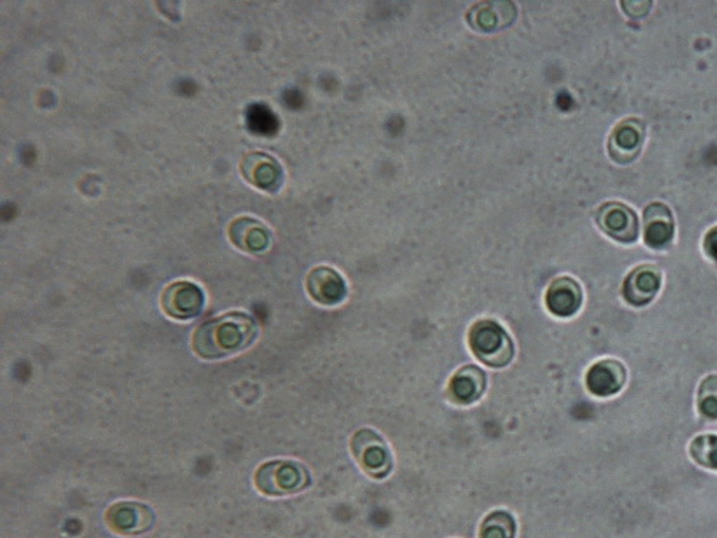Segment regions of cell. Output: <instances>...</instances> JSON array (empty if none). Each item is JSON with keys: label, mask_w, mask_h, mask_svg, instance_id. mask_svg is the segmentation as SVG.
<instances>
[{"label": "cell", "mask_w": 717, "mask_h": 538, "mask_svg": "<svg viewBox=\"0 0 717 538\" xmlns=\"http://www.w3.org/2000/svg\"><path fill=\"white\" fill-rule=\"evenodd\" d=\"M697 411L709 421H717V375H707L697 389Z\"/></svg>", "instance_id": "cell-20"}, {"label": "cell", "mask_w": 717, "mask_h": 538, "mask_svg": "<svg viewBox=\"0 0 717 538\" xmlns=\"http://www.w3.org/2000/svg\"><path fill=\"white\" fill-rule=\"evenodd\" d=\"M514 5L510 2H481L468 13V22L475 31L492 32L511 25Z\"/></svg>", "instance_id": "cell-17"}, {"label": "cell", "mask_w": 717, "mask_h": 538, "mask_svg": "<svg viewBox=\"0 0 717 538\" xmlns=\"http://www.w3.org/2000/svg\"><path fill=\"white\" fill-rule=\"evenodd\" d=\"M487 389V375L478 366L467 365L458 369L449 382L448 392L452 401L459 405L477 402Z\"/></svg>", "instance_id": "cell-16"}, {"label": "cell", "mask_w": 717, "mask_h": 538, "mask_svg": "<svg viewBox=\"0 0 717 538\" xmlns=\"http://www.w3.org/2000/svg\"><path fill=\"white\" fill-rule=\"evenodd\" d=\"M646 128L639 120H626L614 128L609 141V153L617 163H631L643 147Z\"/></svg>", "instance_id": "cell-13"}, {"label": "cell", "mask_w": 717, "mask_h": 538, "mask_svg": "<svg viewBox=\"0 0 717 538\" xmlns=\"http://www.w3.org/2000/svg\"><path fill=\"white\" fill-rule=\"evenodd\" d=\"M673 213L666 204L653 203L644 210V240L654 250L666 249L673 242Z\"/></svg>", "instance_id": "cell-15"}, {"label": "cell", "mask_w": 717, "mask_h": 538, "mask_svg": "<svg viewBox=\"0 0 717 538\" xmlns=\"http://www.w3.org/2000/svg\"><path fill=\"white\" fill-rule=\"evenodd\" d=\"M206 305L203 289L188 280L171 283L161 295V308L165 315L175 320L197 318Z\"/></svg>", "instance_id": "cell-5"}, {"label": "cell", "mask_w": 717, "mask_h": 538, "mask_svg": "<svg viewBox=\"0 0 717 538\" xmlns=\"http://www.w3.org/2000/svg\"><path fill=\"white\" fill-rule=\"evenodd\" d=\"M240 170L247 183L267 193H277L283 186V167L273 155L247 154L241 161Z\"/></svg>", "instance_id": "cell-7"}, {"label": "cell", "mask_w": 717, "mask_h": 538, "mask_svg": "<svg viewBox=\"0 0 717 538\" xmlns=\"http://www.w3.org/2000/svg\"><path fill=\"white\" fill-rule=\"evenodd\" d=\"M247 125L256 134L267 135L273 134V131L276 130L277 120L269 108L254 104L247 111Z\"/></svg>", "instance_id": "cell-21"}, {"label": "cell", "mask_w": 717, "mask_h": 538, "mask_svg": "<svg viewBox=\"0 0 717 538\" xmlns=\"http://www.w3.org/2000/svg\"><path fill=\"white\" fill-rule=\"evenodd\" d=\"M310 483L312 480L305 465L292 460L266 462L254 474L257 490L272 497L300 493L306 490Z\"/></svg>", "instance_id": "cell-3"}, {"label": "cell", "mask_w": 717, "mask_h": 538, "mask_svg": "<svg viewBox=\"0 0 717 538\" xmlns=\"http://www.w3.org/2000/svg\"><path fill=\"white\" fill-rule=\"evenodd\" d=\"M515 521L505 511H494L485 518L479 530V538H514Z\"/></svg>", "instance_id": "cell-19"}, {"label": "cell", "mask_w": 717, "mask_h": 538, "mask_svg": "<svg viewBox=\"0 0 717 538\" xmlns=\"http://www.w3.org/2000/svg\"><path fill=\"white\" fill-rule=\"evenodd\" d=\"M154 513L151 508L132 501H122L109 508L107 513L108 526L115 533L132 536L150 530L154 524Z\"/></svg>", "instance_id": "cell-10"}, {"label": "cell", "mask_w": 717, "mask_h": 538, "mask_svg": "<svg viewBox=\"0 0 717 538\" xmlns=\"http://www.w3.org/2000/svg\"><path fill=\"white\" fill-rule=\"evenodd\" d=\"M600 229L620 243H634L639 237V219L633 209L623 203H606L597 213Z\"/></svg>", "instance_id": "cell-6"}, {"label": "cell", "mask_w": 717, "mask_h": 538, "mask_svg": "<svg viewBox=\"0 0 717 538\" xmlns=\"http://www.w3.org/2000/svg\"><path fill=\"white\" fill-rule=\"evenodd\" d=\"M306 289L315 302L323 306H335L348 296L345 279L335 269L319 266L307 275Z\"/></svg>", "instance_id": "cell-9"}, {"label": "cell", "mask_w": 717, "mask_h": 538, "mask_svg": "<svg viewBox=\"0 0 717 538\" xmlns=\"http://www.w3.org/2000/svg\"><path fill=\"white\" fill-rule=\"evenodd\" d=\"M630 6H634L633 9H627V12L630 16H643L646 15L647 12H649L650 6H652V2H646V0H639V2H636V0H631L629 2Z\"/></svg>", "instance_id": "cell-23"}, {"label": "cell", "mask_w": 717, "mask_h": 538, "mask_svg": "<svg viewBox=\"0 0 717 538\" xmlns=\"http://www.w3.org/2000/svg\"><path fill=\"white\" fill-rule=\"evenodd\" d=\"M689 454L700 467L717 471V435H697L695 440L690 442Z\"/></svg>", "instance_id": "cell-18"}, {"label": "cell", "mask_w": 717, "mask_h": 538, "mask_svg": "<svg viewBox=\"0 0 717 538\" xmlns=\"http://www.w3.org/2000/svg\"><path fill=\"white\" fill-rule=\"evenodd\" d=\"M353 455L363 471L375 480H383L391 474L393 460L391 451L381 435L369 428L359 429L350 442Z\"/></svg>", "instance_id": "cell-4"}, {"label": "cell", "mask_w": 717, "mask_h": 538, "mask_svg": "<svg viewBox=\"0 0 717 538\" xmlns=\"http://www.w3.org/2000/svg\"><path fill=\"white\" fill-rule=\"evenodd\" d=\"M545 306L557 318H571L583 306V289L570 276L555 279L545 293Z\"/></svg>", "instance_id": "cell-11"}, {"label": "cell", "mask_w": 717, "mask_h": 538, "mask_svg": "<svg viewBox=\"0 0 717 538\" xmlns=\"http://www.w3.org/2000/svg\"><path fill=\"white\" fill-rule=\"evenodd\" d=\"M468 343L478 361L489 368H505L514 359V342L495 320L482 319L474 323L469 330Z\"/></svg>", "instance_id": "cell-2"}, {"label": "cell", "mask_w": 717, "mask_h": 538, "mask_svg": "<svg viewBox=\"0 0 717 538\" xmlns=\"http://www.w3.org/2000/svg\"><path fill=\"white\" fill-rule=\"evenodd\" d=\"M662 287V273L657 267L644 264L637 267L624 280L623 296L634 308H643L653 302Z\"/></svg>", "instance_id": "cell-12"}, {"label": "cell", "mask_w": 717, "mask_h": 538, "mask_svg": "<svg viewBox=\"0 0 717 538\" xmlns=\"http://www.w3.org/2000/svg\"><path fill=\"white\" fill-rule=\"evenodd\" d=\"M229 237L237 249L250 254L266 252L272 243L270 230L253 217H239L231 221Z\"/></svg>", "instance_id": "cell-14"}, {"label": "cell", "mask_w": 717, "mask_h": 538, "mask_svg": "<svg viewBox=\"0 0 717 538\" xmlns=\"http://www.w3.org/2000/svg\"><path fill=\"white\" fill-rule=\"evenodd\" d=\"M627 382V369L617 359H603L590 366L586 386L591 395L610 398L619 394Z\"/></svg>", "instance_id": "cell-8"}, {"label": "cell", "mask_w": 717, "mask_h": 538, "mask_svg": "<svg viewBox=\"0 0 717 538\" xmlns=\"http://www.w3.org/2000/svg\"><path fill=\"white\" fill-rule=\"evenodd\" d=\"M259 336V325L249 313L229 312L207 320L193 335V351L207 361L246 351Z\"/></svg>", "instance_id": "cell-1"}, {"label": "cell", "mask_w": 717, "mask_h": 538, "mask_svg": "<svg viewBox=\"0 0 717 538\" xmlns=\"http://www.w3.org/2000/svg\"><path fill=\"white\" fill-rule=\"evenodd\" d=\"M705 250L706 253L717 262V227L707 233L705 237Z\"/></svg>", "instance_id": "cell-22"}]
</instances>
